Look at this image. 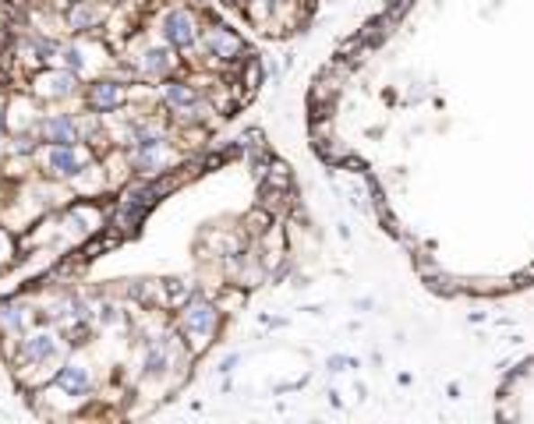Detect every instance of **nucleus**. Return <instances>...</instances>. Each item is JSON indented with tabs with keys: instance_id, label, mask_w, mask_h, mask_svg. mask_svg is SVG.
I'll list each match as a JSON object with an SVG mask.
<instances>
[{
	"instance_id": "obj_13",
	"label": "nucleus",
	"mask_w": 534,
	"mask_h": 424,
	"mask_svg": "<svg viewBox=\"0 0 534 424\" xmlns=\"http://www.w3.org/2000/svg\"><path fill=\"white\" fill-rule=\"evenodd\" d=\"M25 329V311L14 301H0V336H18Z\"/></svg>"
},
{
	"instance_id": "obj_15",
	"label": "nucleus",
	"mask_w": 534,
	"mask_h": 424,
	"mask_svg": "<svg viewBox=\"0 0 534 424\" xmlns=\"http://www.w3.org/2000/svg\"><path fill=\"white\" fill-rule=\"evenodd\" d=\"M60 4H67V0H60Z\"/></svg>"
},
{
	"instance_id": "obj_7",
	"label": "nucleus",
	"mask_w": 534,
	"mask_h": 424,
	"mask_svg": "<svg viewBox=\"0 0 534 424\" xmlns=\"http://www.w3.org/2000/svg\"><path fill=\"white\" fill-rule=\"evenodd\" d=\"M36 138L47 145H74L78 142V121L71 114H47L36 124Z\"/></svg>"
},
{
	"instance_id": "obj_3",
	"label": "nucleus",
	"mask_w": 534,
	"mask_h": 424,
	"mask_svg": "<svg viewBox=\"0 0 534 424\" xmlns=\"http://www.w3.org/2000/svg\"><path fill=\"white\" fill-rule=\"evenodd\" d=\"M160 29H163V39L174 47V50H188V47H198V18H195V11H188V7H171L167 14H163V22H160Z\"/></svg>"
},
{
	"instance_id": "obj_8",
	"label": "nucleus",
	"mask_w": 534,
	"mask_h": 424,
	"mask_svg": "<svg viewBox=\"0 0 534 424\" xmlns=\"http://www.w3.org/2000/svg\"><path fill=\"white\" fill-rule=\"evenodd\" d=\"M54 385H57L64 396H74V400H82L89 389H92V368L89 364H64L57 375H54Z\"/></svg>"
},
{
	"instance_id": "obj_6",
	"label": "nucleus",
	"mask_w": 534,
	"mask_h": 424,
	"mask_svg": "<svg viewBox=\"0 0 534 424\" xmlns=\"http://www.w3.org/2000/svg\"><path fill=\"white\" fill-rule=\"evenodd\" d=\"M120 103H124V85L114 82V78H100V82H92V85L85 89V107H89L96 117L114 114Z\"/></svg>"
},
{
	"instance_id": "obj_12",
	"label": "nucleus",
	"mask_w": 534,
	"mask_h": 424,
	"mask_svg": "<svg viewBox=\"0 0 534 424\" xmlns=\"http://www.w3.org/2000/svg\"><path fill=\"white\" fill-rule=\"evenodd\" d=\"M178 67V57L171 54V50H145L142 57H138V74H145V78H167L171 71Z\"/></svg>"
},
{
	"instance_id": "obj_2",
	"label": "nucleus",
	"mask_w": 534,
	"mask_h": 424,
	"mask_svg": "<svg viewBox=\"0 0 534 424\" xmlns=\"http://www.w3.org/2000/svg\"><path fill=\"white\" fill-rule=\"evenodd\" d=\"M39 163H43L47 177H54V181H78L85 163H92V152H82L74 145H47L39 152Z\"/></svg>"
},
{
	"instance_id": "obj_10",
	"label": "nucleus",
	"mask_w": 534,
	"mask_h": 424,
	"mask_svg": "<svg viewBox=\"0 0 534 424\" xmlns=\"http://www.w3.org/2000/svg\"><path fill=\"white\" fill-rule=\"evenodd\" d=\"M160 96H163V103L174 110V114H188L191 121H198V92L188 85V82H174V78H167L163 82V89H160Z\"/></svg>"
},
{
	"instance_id": "obj_5",
	"label": "nucleus",
	"mask_w": 534,
	"mask_h": 424,
	"mask_svg": "<svg viewBox=\"0 0 534 424\" xmlns=\"http://www.w3.org/2000/svg\"><path fill=\"white\" fill-rule=\"evenodd\" d=\"M107 18V7L100 0H67L64 7V25L71 32H89V29H100Z\"/></svg>"
},
{
	"instance_id": "obj_4",
	"label": "nucleus",
	"mask_w": 534,
	"mask_h": 424,
	"mask_svg": "<svg viewBox=\"0 0 534 424\" xmlns=\"http://www.w3.org/2000/svg\"><path fill=\"white\" fill-rule=\"evenodd\" d=\"M78 92V82H74V71H60V67H39V74L32 78V96L39 100H67Z\"/></svg>"
},
{
	"instance_id": "obj_14",
	"label": "nucleus",
	"mask_w": 534,
	"mask_h": 424,
	"mask_svg": "<svg viewBox=\"0 0 534 424\" xmlns=\"http://www.w3.org/2000/svg\"><path fill=\"white\" fill-rule=\"evenodd\" d=\"M7 255H11V238L0 234V262H7Z\"/></svg>"
},
{
	"instance_id": "obj_11",
	"label": "nucleus",
	"mask_w": 534,
	"mask_h": 424,
	"mask_svg": "<svg viewBox=\"0 0 534 424\" xmlns=\"http://www.w3.org/2000/svg\"><path fill=\"white\" fill-rule=\"evenodd\" d=\"M202 47L209 50V57H220V61H234L241 50H244L241 39L227 29V25H213V29H206Z\"/></svg>"
},
{
	"instance_id": "obj_1",
	"label": "nucleus",
	"mask_w": 534,
	"mask_h": 424,
	"mask_svg": "<svg viewBox=\"0 0 534 424\" xmlns=\"http://www.w3.org/2000/svg\"><path fill=\"white\" fill-rule=\"evenodd\" d=\"M216 329H220V311L206 298L191 294L188 301L180 304V336L191 343V350H206L213 343Z\"/></svg>"
},
{
	"instance_id": "obj_9",
	"label": "nucleus",
	"mask_w": 534,
	"mask_h": 424,
	"mask_svg": "<svg viewBox=\"0 0 534 424\" xmlns=\"http://www.w3.org/2000/svg\"><path fill=\"white\" fill-rule=\"evenodd\" d=\"M54 358H57V340L50 333H36L18 343V361H25V368H39Z\"/></svg>"
}]
</instances>
